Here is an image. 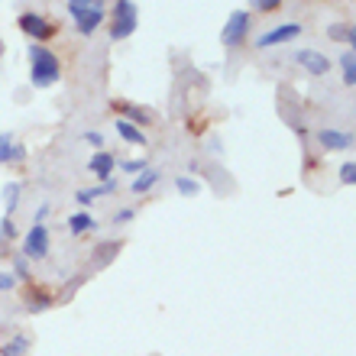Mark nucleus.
Returning a JSON list of instances; mask_svg holds the SVG:
<instances>
[{
  "mask_svg": "<svg viewBox=\"0 0 356 356\" xmlns=\"http://www.w3.org/2000/svg\"><path fill=\"white\" fill-rule=\"evenodd\" d=\"M113 188H117V181H101V185H94V188H81L75 195V201L78 204H91V201H97L104 195H113Z\"/></svg>",
  "mask_w": 356,
  "mask_h": 356,
  "instance_id": "nucleus-13",
  "label": "nucleus"
},
{
  "mask_svg": "<svg viewBox=\"0 0 356 356\" xmlns=\"http://www.w3.org/2000/svg\"><path fill=\"white\" fill-rule=\"evenodd\" d=\"M23 256L26 259H46L49 256V227L46 224L29 227L26 240H23Z\"/></svg>",
  "mask_w": 356,
  "mask_h": 356,
  "instance_id": "nucleus-7",
  "label": "nucleus"
},
{
  "mask_svg": "<svg viewBox=\"0 0 356 356\" xmlns=\"http://www.w3.org/2000/svg\"><path fill=\"white\" fill-rule=\"evenodd\" d=\"M113 107L127 113V123H133V127H152L156 123V111H149V107H136V104L127 101H117Z\"/></svg>",
  "mask_w": 356,
  "mask_h": 356,
  "instance_id": "nucleus-10",
  "label": "nucleus"
},
{
  "mask_svg": "<svg viewBox=\"0 0 356 356\" xmlns=\"http://www.w3.org/2000/svg\"><path fill=\"white\" fill-rule=\"evenodd\" d=\"M62 78V62L52 49L29 42V81L33 88H52Z\"/></svg>",
  "mask_w": 356,
  "mask_h": 356,
  "instance_id": "nucleus-1",
  "label": "nucleus"
},
{
  "mask_svg": "<svg viewBox=\"0 0 356 356\" xmlns=\"http://www.w3.org/2000/svg\"><path fill=\"white\" fill-rule=\"evenodd\" d=\"M19 29H23L33 42H39V46L56 36V23H52V19H46L42 13H33V10L19 13Z\"/></svg>",
  "mask_w": 356,
  "mask_h": 356,
  "instance_id": "nucleus-5",
  "label": "nucleus"
},
{
  "mask_svg": "<svg viewBox=\"0 0 356 356\" xmlns=\"http://www.w3.org/2000/svg\"><path fill=\"white\" fill-rule=\"evenodd\" d=\"M250 26H253L250 10H234V13H230V19L224 23V29H220V42H224L227 49L243 46L246 36H250Z\"/></svg>",
  "mask_w": 356,
  "mask_h": 356,
  "instance_id": "nucleus-4",
  "label": "nucleus"
},
{
  "mask_svg": "<svg viewBox=\"0 0 356 356\" xmlns=\"http://www.w3.org/2000/svg\"><path fill=\"white\" fill-rule=\"evenodd\" d=\"M117 224H127V220H133V207H123V211H117V217H113Z\"/></svg>",
  "mask_w": 356,
  "mask_h": 356,
  "instance_id": "nucleus-29",
  "label": "nucleus"
},
{
  "mask_svg": "<svg viewBox=\"0 0 356 356\" xmlns=\"http://www.w3.org/2000/svg\"><path fill=\"white\" fill-rule=\"evenodd\" d=\"M19 191H23L19 181H10V185L3 188V204H7V211H13V207L19 204Z\"/></svg>",
  "mask_w": 356,
  "mask_h": 356,
  "instance_id": "nucleus-21",
  "label": "nucleus"
},
{
  "mask_svg": "<svg viewBox=\"0 0 356 356\" xmlns=\"http://www.w3.org/2000/svg\"><path fill=\"white\" fill-rule=\"evenodd\" d=\"M140 26V10L133 0H117L113 3V19H111V39L120 42V39H130Z\"/></svg>",
  "mask_w": 356,
  "mask_h": 356,
  "instance_id": "nucleus-3",
  "label": "nucleus"
},
{
  "mask_svg": "<svg viewBox=\"0 0 356 356\" xmlns=\"http://www.w3.org/2000/svg\"><path fill=\"white\" fill-rule=\"evenodd\" d=\"M282 0H253V10H259V13H269V10H279Z\"/></svg>",
  "mask_w": 356,
  "mask_h": 356,
  "instance_id": "nucleus-24",
  "label": "nucleus"
},
{
  "mask_svg": "<svg viewBox=\"0 0 356 356\" xmlns=\"http://www.w3.org/2000/svg\"><path fill=\"white\" fill-rule=\"evenodd\" d=\"M97 227V220H94L88 211H81V214H75V217H68V230L75 236H81V234H88V230H94Z\"/></svg>",
  "mask_w": 356,
  "mask_h": 356,
  "instance_id": "nucleus-15",
  "label": "nucleus"
},
{
  "mask_svg": "<svg viewBox=\"0 0 356 356\" xmlns=\"http://www.w3.org/2000/svg\"><path fill=\"white\" fill-rule=\"evenodd\" d=\"M85 143H91V146H104V136H101V133H85Z\"/></svg>",
  "mask_w": 356,
  "mask_h": 356,
  "instance_id": "nucleus-30",
  "label": "nucleus"
},
{
  "mask_svg": "<svg viewBox=\"0 0 356 356\" xmlns=\"http://www.w3.org/2000/svg\"><path fill=\"white\" fill-rule=\"evenodd\" d=\"M340 181H343V185H353L356 181V162L353 159H347V165H340Z\"/></svg>",
  "mask_w": 356,
  "mask_h": 356,
  "instance_id": "nucleus-23",
  "label": "nucleus"
},
{
  "mask_svg": "<svg viewBox=\"0 0 356 356\" xmlns=\"http://www.w3.org/2000/svg\"><path fill=\"white\" fill-rule=\"evenodd\" d=\"M49 305H52V295H49V291H42V289H36V291H29V295H26V308L29 311H46Z\"/></svg>",
  "mask_w": 356,
  "mask_h": 356,
  "instance_id": "nucleus-18",
  "label": "nucleus"
},
{
  "mask_svg": "<svg viewBox=\"0 0 356 356\" xmlns=\"http://www.w3.org/2000/svg\"><path fill=\"white\" fill-rule=\"evenodd\" d=\"M175 188H178V191H181V195H188V197H191V195H197V191H201V185H197L195 178H185V175H181V178H178V181H175Z\"/></svg>",
  "mask_w": 356,
  "mask_h": 356,
  "instance_id": "nucleus-22",
  "label": "nucleus"
},
{
  "mask_svg": "<svg viewBox=\"0 0 356 356\" xmlns=\"http://www.w3.org/2000/svg\"><path fill=\"white\" fill-rule=\"evenodd\" d=\"M295 62H298L305 72H311V75H327L330 72V58L324 56V52H318V49H298V52H295Z\"/></svg>",
  "mask_w": 356,
  "mask_h": 356,
  "instance_id": "nucleus-8",
  "label": "nucleus"
},
{
  "mask_svg": "<svg viewBox=\"0 0 356 356\" xmlns=\"http://www.w3.org/2000/svg\"><path fill=\"white\" fill-rule=\"evenodd\" d=\"M17 289V275H10V272H0V291H13Z\"/></svg>",
  "mask_w": 356,
  "mask_h": 356,
  "instance_id": "nucleus-25",
  "label": "nucleus"
},
{
  "mask_svg": "<svg viewBox=\"0 0 356 356\" xmlns=\"http://www.w3.org/2000/svg\"><path fill=\"white\" fill-rule=\"evenodd\" d=\"M68 13H72L75 29L81 36H94L97 26L107 19V10H104L101 0H68Z\"/></svg>",
  "mask_w": 356,
  "mask_h": 356,
  "instance_id": "nucleus-2",
  "label": "nucleus"
},
{
  "mask_svg": "<svg viewBox=\"0 0 356 356\" xmlns=\"http://www.w3.org/2000/svg\"><path fill=\"white\" fill-rule=\"evenodd\" d=\"M49 214V204H42V207H39V214H36V224H42V217H46Z\"/></svg>",
  "mask_w": 356,
  "mask_h": 356,
  "instance_id": "nucleus-31",
  "label": "nucleus"
},
{
  "mask_svg": "<svg viewBox=\"0 0 356 356\" xmlns=\"http://www.w3.org/2000/svg\"><path fill=\"white\" fill-rule=\"evenodd\" d=\"M143 169H146V162H143V159H130V162H123V172H133V175H140Z\"/></svg>",
  "mask_w": 356,
  "mask_h": 356,
  "instance_id": "nucleus-27",
  "label": "nucleus"
},
{
  "mask_svg": "<svg viewBox=\"0 0 356 356\" xmlns=\"http://www.w3.org/2000/svg\"><path fill=\"white\" fill-rule=\"evenodd\" d=\"M298 36H301V23H282V26H275V29L259 33L253 46L256 49H272V46H282V42H295Z\"/></svg>",
  "mask_w": 356,
  "mask_h": 356,
  "instance_id": "nucleus-6",
  "label": "nucleus"
},
{
  "mask_svg": "<svg viewBox=\"0 0 356 356\" xmlns=\"http://www.w3.org/2000/svg\"><path fill=\"white\" fill-rule=\"evenodd\" d=\"M29 149L23 143H13L10 133H0V165H23Z\"/></svg>",
  "mask_w": 356,
  "mask_h": 356,
  "instance_id": "nucleus-9",
  "label": "nucleus"
},
{
  "mask_svg": "<svg viewBox=\"0 0 356 356\" xmlns=\"http://www.w3.org/2000/svg\"><path fill=\"white\" fill-rule=\"evenodd\" d=\"M330 36L343 39V42H347V49H353V23H337V26H330Z\"/></svg>",
  "mask_w": 356,
  "mask_h": 356,
  "instance_id": "nucleus-20",
  "label": "nucleus"
},
{
  "mask_svg": "<svg viewBox=\"0 0 356 356\" xmlns=\"http://www.w3.org/2000/svg\"><path fill=\"white\" fill-rule=\"evenodd\" d=\"M113 165H117V159H113V152H94L91 162H88V172H94L97 178H104V181H111V172Z\"/></svg>",
  "mask_w": 356,
  "mask_h": 356,
  "instance_id": "nucleus-12",
  "label": "nucleus"
},
{
  "mask_svg": "<svg viewBox=\"0 0 356 356\" xmlns=\"http://www.w3.org/2000/svg\"><path fill=\"white\" fill-rule=\"evenodd\" d=\"M26 350H29V340L26 337H13L10 343H3V347H0V356H26Z\"/></svg>",
  "mask_w": 356,
  "mask_h": 356,
  "instance_id": "nucleus-19",
  "label": "nucleus"
},
{
  "mask_svg": "<svg viewBox=\"0 0 356 356\" xmlns=\"http://www.w3.org/2000/svg\"><path fill=\"white\" fill-rule=\"evenodd\" d=\"M113 127H117V133H120L130 146H146V133H143L140 127H133V123H127V120H113Z\"/></svg>",
  "mask_w": 356,
  "mask_h": 356,
  "instance_id": "nucleus-14",
  "label": "nucleus"
},
{
  "mask_svg": "<svg viewBox=\"0 0 356 356\" xmlns=\"http://www.w3.org/2000/svg\"><path fill=\"white\" fill-rule=\"evenodd\" d=\"M318 143L324 149L330 152H343L353 146V133H343V130H318Z\"/></svg>",
  "mask_w": 356,
  "mask_h": 356,
  "instance_id": "nucleus-11",
  "label": "nucleus"
},
{
  "mask_svg": "<svg viewBox=\"0 0 356 356\" xmlns=\"http://www.w3.org/2000/svg\"><path fill=\"white\" fill-rule=\"evenodd\" d=\"M13 269H17L19 279H29V259H26V256H17V263H13Z\"/></svg>",
  "mask_w": 356,
  "mask_h": 356,
  "instance_id": "nucleus-26",
  "label": "nucleus"
},
{
  "mask_svg": "<svg viewBox=\"0 0 356 356\" xmlns=\"http://www.w3.org/2000/svg\"><path fill=\"white\" fill-rule=\"evenodd\" d=\"M156 181H159V172H156V169H143L140 175L133 178V185H130V188L136 191V195H146V191H149V188L156 185Z\"/></svg>",
  "mask_w": 356,
  "mask_h": 356,
  "instance_id": "nucleus-16",
  "label": "nucleus"
},
{
  "mask_svg": "<svg viewBox=\"0 0 356 356\" xmlns=\"http://www.w3.org/2000/svg\"><path fill=\"white\" fill-rule=\"evenodd\" d=\"M13 234H17V227H13V220H10V217H3V220H0V236L7 240V236H13Z\"/></svg>",
  "mask_w": 356,
  "mask_h": 356,
  "instance_id": "nucleus-28",
  "label": "nucleus"
},
{
  "mask_svg": "<svg viewBox=\"0 0 356 356\" xmlns=\"http://www.w3.org/2000/svg\"><path fill=\"white\" fill-rule=\"evenodd\" d=\"M340 68H343V85L353 88L356 85V56H353V49H347V52L340 56Z\"/></svg>",
  "mask_w": 356,
  "mask_h": 356,
  "instance_id": "nucleus-17",
  "label": "nucleus"
}]
</instances>
